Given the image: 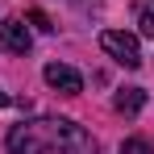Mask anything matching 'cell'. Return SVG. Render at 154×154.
<instances>
[{
	"label": "cell",
	"mask_w": 154,
	"mask_h": 154,
	"mask_svg": "<svg viewBox=\"0 0 154 154\" xmlns=\"http://www.w3.org/2000/svg\"><path fill=\"white\" fill-rule=\"evenodd\" d=\"M38 125L46 133V146H54L58 154H96V137L67 117H50V121H38Z\"/></svg>",
	"instance_id": "1"
},
{
	"label": "cell",
	"mask_w": 154,
	"mask_h": 154,
	"mask_svg": "<svg viewBox=\"0 0 154 154\" xmlns=\"http://www.w3.org/2000/svg\"><path fill=\"white\" fill-rule=\"evenodd\" d=\"M100 50L112 54L121 67H142V46H137V38L125 33V29H104L100 33Z\"/></svg>",
	"instance_id": "2"
},
{
	"label": "cell",
	"mask_w": 154,
	"mask_h": 154,
	"mask_svg": "<svg viewBox=\"0 0 154 154\" xmlns=\"http://www.w3.org/2000/svg\"><path fill=\"white\" fill-rule=\"evenodd\" d=\"M46 150V133L42 125H13L8 129V154H42Z\"/></svg>",
	"instance_id": "3"
},
{
	"label": "cell",
	"mask_w": 154,
	"mask_h": 154,
	"mask_svg": "<svg viewBox=\"0 0 154 154\" xmlns=\"http://www.w3.org/2000/svg\"><path fill=\"white\" fill-rule=\"evenodd\" d=\"M46 83H50L54 92H67V96H79L83 92V75H79L75 67H67V63H46Z\"/></svg>",
	"instance_id": "4"
},
{
	"label": "cell",
	"mask_w": 154,
	"mask_h": 154,
	"mask_svg": "<svg viewBox=\"0 0 154 154\" xmlns=\"http://www.w3.org/2000/svg\"><path fill=\"white\" fill-rule=\"evenodd\" d=\"M29 46H33V38H29V29L25 21H4L0 25V50H8V54H29Z\"/></svg>",
	"instance_id": "5"
},
{
	"label": "cell",
	"mask_w": 154,
	"mask_h": 154,
	"mask_svg": "<svg viewBox=\"0 0 154 154\" xmlns=\"http://www.w3.org/2000/svg\"><path fill=\"white\" fill-rule=\"evenodd\" d=\"M112 104H117V112H125V117H133V112H137V108L146 104V92H142V88H121Z\"/></svg>",
	"instance_id": "6"
},
{
	"label": "cell",
	"mask_w": 154,
	"mask_h": 154,
	"mask_svg": "<svg viewBox=\"0 0 154 154\" xmlns=\"http://www.w3.org/2000/svg\"><path fill=\"white\" fill-rule=\"evenodd\" d=\"M121 154H154V146L146 137H129V142H121Z\"/></svg>",
	"instance_id": "7"
},
{
	"label": "cell",
	"mask_w": 154,
	"mask_h": 154,
	"mask_svg": "<svg viewBox=\"0 0 154 154\" xmlns=\"http://www.w3.org/2000/svg\"><path fill=\"white\" fill-rule=\"evenodd\" d=\"M137 29L146 38H154V8H137Z\"/></svg>",
	"instance_id": "8"
},
{
	"label": "cell",
	"mask_w": 154,
	"mask_h": 154,
	"mask_svg": "<svg viewBox=\"0 0 154 154\" xmlns=\"http://www.w3.org/2000/svg\"><path fill=\"white\" fill-rule=\"evenodd\" d=\"M29 17H33V25H38V29H46V33H50V17H46V13H38V8H33V13H29Z\"/></svg>",
	"instance_id": "9"
},
{
	"label": "cell",
	"mask_w": 154,
	"mask_h": 154,
	"mask_svg": "<svg viewBox=\"0 0 154 154\" xmlns=\"http://www.w3.org/2000/svg\"><path fill=\"white\" fill-rule=\"evenodd\" d=\"M0 104H8V96H4V92H0Z\"/></svg>",
	"instance_id": "10"
}]
</instances>
